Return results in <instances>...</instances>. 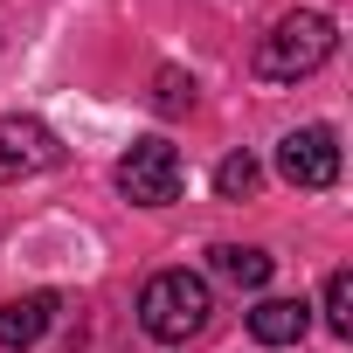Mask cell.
<instances>
[{
	"instance_id": "52a82bcc",
	"label": "cell",
	"mask_w": 353,
	"mask_h": 353,
	"mask_svg": "<svg viewBox=\"0 0 353 353\" xmlns=\"http://www.w3.org/2000/svg\"><path fill=\"white\" fill-rule=\"evenodd\" d=\"M305 325H312V312H305L298 298H263V305L250 312V339H256V346H298Z\"/></svg>"
},
{
	"instance_id": "277c9868",
	"label": "cell",
	"mask_w": 353,
	"mask_h": 353,
	"mask_svg": "<svg viewBox=\"0 0 353 353\" xmlns=\"http://www.w3.org/2000/svg\"><path fill=\"white\" fill-rule=\"evenodd\" d=\"M277 173L291 188H332L339 181V132L332 125H298L277 145Z\"/></svg>"
},
{
	"instance_id": "8992f818",
	"label": "cell",
	"mask_w": 353,
	"mask_h": 353,
	"mask_svg": "<svg viewBox=\"0 0 353 353\" xmlns=\"http://www.w3.org/2000/svg\"><path fill=\"white\" fill-rule=\"evenodd\" d=\"M49 319H56V298H49V291H28V298H8V305H0V346H8V353L35 346V339L49 332Z\"/></svg>"
},
{
	"instance_id": "30bf717a",
	"label": "cell",
	"mask_w": 353,
	"mask_h": 353,
	"mask_svg": "<svg viewBox=\"0 0 353 353\" xmlns=\"http://www.w3.org/2000/svg\"><path fill=\"white\" fill-rule=\"evenodd\" d=\"M325 325L339 339H353V270H332L325 277Z\"/></svg>"
},
{
	"instance_id": "9c48e42d",
	"label": "cell",
	"mask_w": 353,
	"mask_h": 353,
	"mask_svg": "<svg viewBox=\"0 0 353 353\" xmlns=\"http://www.w3.org/2000/svg\"><path fill=\"white\" fill-rule=\"evenodd\" d=\"M256 181H263V173H256V159H250V152H229V159L215 166V194H222V201L256 194Z\"/></svg>"
},
{
	"instance_id": "3957f363",
	"label": "cell",
	"mask_w": 353,
	"mask_h": 353,
	"mask_svg": "<svg viewBox=\"0 0 353 353\" xmlns=\"http://www.w3.org/2000/svg\"><path fill=\"white\" fill-rule=\"evenodd\" d=\"M181 152H173L166 139H139L125 159H118V194L132 208H166V201H181Z\"/></svg>"
},
{
	"instance_id": "6da1fadb",
	"label": "cell",
	"mask_w": 353,
	"mask_h": 353,
	"mask_svg": "<svg viewBox=\"0 0 353 353\" xmlns=\"http://www.w3.org/2000/svg\"><path fill=\"white\" fill-rule=\"evenodd\" d=\"M332 49H339L332 14L298 8V14H284V21L256 42V77H263V83H305L312 70H325V63H332Z\"/></svg>"
},
{
	"instance_id": "7a4b0ae2",
	"label": "cell",
	"mask_w": 353,
	"mask_h": 353,
	"mask_svg": "<svg viewBox=\"0 0 353 353\" xmlns=\"http://www.w3.org/2000/svg\"><path fill=\"white\" fill-rule=\"evenodd\" d=\"M208 312H215V291H208V277H194V270H159V277H145V291H139V325H145L159 346H188L194 332H208Z\"/></svg>"
},
{
	"instance_id": "ba28073f",
	"label": "cell",
	"mask_w": 353,
	"mask_h": 353,
	"mask_svg": "<svg viewBox=\"0 0 353 353\" xmlns=\"http://www.w3.org/2000/svg\"><path fill=\"white\" fill-rule=\"evenodd\" d=\"M208 256H215V277H229L236 291H263L270 270H277V263H270L263 250H250V243H215Z\"/></svg>"
},
{
	"instance_id": "5b68a950",
	"label": "cell",
	"mask_w": 353,
	"mask_h": 353,
	"mask_svg": "<svg viewBox=\"0 0 353 353\" xmlns=\"http://www.w3.org/2000/svg\"><path fill=\"white\" fill-rule=\"evenodd\" d=\"M56 159H63V145L42 118H0V188L28 181V173H49Z\"/></svg>"
},
{
	"instance_id": "8fae6325",
	"label": "cell",
	"mask_w": 353,
	"mask_h": 353,
	"mask_svg": "<svg viewBox=\"0 0 353 353\" xmlns=\"http://www.w3.org/2000/svg\"><path fill=\"white\" fill-rule=\"evenodd\" d=\"M152 104H159V111H188V104H194V83H188L181 70H159V97H152Z\"/></svg>"
}]
</instances>
